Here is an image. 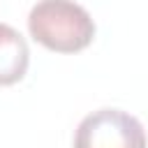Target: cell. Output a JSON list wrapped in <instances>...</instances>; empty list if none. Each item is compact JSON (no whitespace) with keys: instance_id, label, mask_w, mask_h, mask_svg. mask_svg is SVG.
Listing matches in <instances>:
<instances>
[{"instance_id":"obj_1","label":"cell","mask_w":148,"mask_h":148,"mask_svg":"<svg viewBox=\"0 0 148 148\" xmlns=\"http://www.w3.org/2000/svg\"><path fill=\"white\" fill-rule=\"evenodd\" d=\"M35 42L56 53H76L95 37L92 16L74 0H39L28 14Z\"/></svg>"},{"instance_id":"obj_2","label":"cell","mask_w":148,"mask_h":148,"mask_svg":"<svg viewBox=\"0 0 148 148\" xmlns=\"http://www.w3.org/2000/svg\"><path fill=\"white\" fill-rule=\"evenodd\" d=\"M74 148H146V130L123 109H97L79 123Z\"/></svg>"},{"instance_id":"obj_3","label":"cell","mask_w":148,"mask_h":148,"mask_svg":"<svg viewBox=\"0 0 148 148\" xmlns=\"http://www.w3.org/2000/svg\"><path fill=\"white\" fill-rule=\"evenodd\" d=\"M30 51L28 42L18 30L0 23V86H12L21 81L28 72Z\"/></svg>"}]
</instances>
